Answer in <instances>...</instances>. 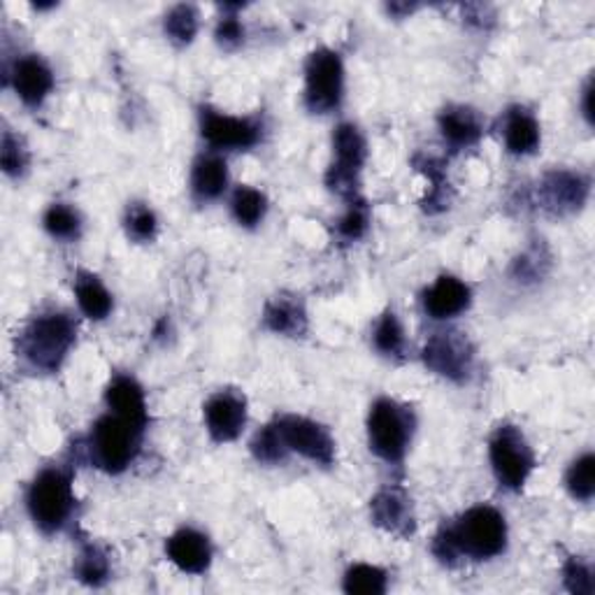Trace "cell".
Wrapping results in <instances>:
<instances>
[{
	"label": "cell",
	"instance_id": "cell-17",
	"mask_svg": "<svg viewBox=\"0 0 595 595\" xmlns=\"http://www.w3.org/2000/svg\"><path fill=\"white\" fill-rule=\"evenodd\" d=\"M470 302H472L470 286L454 275L437 277L431 289L424 291V310L433 319L458 317L460 312L468 310Z\"/></svg>",
	"mask_w": 595,
	"mask_h": 595
},
{
	"label": "cell",
	"instance_id": "cell-15",
	"mask_svg": "<svg viewBox=\"0 0 595 595\" xmlns=\"http://www.w3.org/2000/svg\"><path fill=\"white\" fill-rule=\"evenodd\" d=\"M12 86L21 103L29 107H40L54 89V73L45 59L38 54H26L14 61L10 73Z\"/></svg>",
	"mask_w": 595,
	"mask_h": 595
},
{
	"label": "cell",
	"instance_id": "cell-39",
	"mask_svg": "<svg viewBox=\"0 0 595 595\" xmlns=\"http://www.w3.org/2000/svg\"><path fill=\"white\" fill-rule=\"evenodd\" d=\"M591 98H593V82L588 79L586 89H584V117H586L588 124L593 121V105H591Z\"/></svg>",
	"mask_w": 595,
	"mask_h": 595
},
{
	"label": "cell",
	"instance_id": "cell-21",
	"mask_svg": "<svg viewBox=\"0 0 595 595\" xmlns=\"http://www.w3.org/2000/svg\"><path fill=\"white\" fill-rule=\"evenodd\" d=\"M502 136H504V147L514 157H528L540 147V124L531 109L525 107H510L504 115L502 124Z\"/></svg>",
	"mask_w": 595,
	"mask_h": 595
},
{
	"label": "cell",
	"instance_id": "cell-4",
	"mask_svg": "<svg viewBox=\"0 0 595 595\" xmlns=\"http://www.w3.org/2000/svg\"><path fill=\"white\" fill-rule=\"evenodd\" d=\"M145 431L147 426L130 422V418L115 412L100 416L92 428L89 443H86L94 466L107 475H121L138 458Z\"/></svg>",
	"mask_w": 595,
	"mask_h": 595
},
{
	"label": "cell",
	"instance_id": "cell-35",
	"mask_svg": "<svg viewBox=\"0 0 595 595\" xmlns=\"http://www.w3.org/2000/svg\"><path fill=\"white\" fill-rule=\"evenodd\" d=\"M0 161L8 178H21L29 170L31 153L19 136H14L10 128L3 130V149H0Z\"/></svg>",
	"mask_w": 595,
	"mask_h": 595
},
{
	"label": "cell",
	"instance_id": "cell-2",
	"mask_svg": "<svg viewBox=\"0 0 595 595\" xmlns=\"http://www.w3.org/2000/svg\"><path fill=\"white\" fill-rule=\"evenodd\" d=\"M77 340V323L65 312L33 317L17 338V357L38 372H56Z\"/></svg>",
	"mask_w": 595,
	"mask_h": 595
},
{
	"label": "cell",
	"instance_id": "cell-25",
	"mask_svg": "<svg viewBox=\"0 0 595 595\" xmlns=\"http://www.w3.org/2000/svg\"><path fill=\"white\" fill-rule=\"evenodd\" d=\"M372 342H374V349H378L382 357H389V359H403L405 357V349H407L405 330H403L401 319L395 317L391 310H386L380 317V321L374 323Z\"/></svg>",
	"mask_w": 595,
	"mask_h": 595
},
{
	"label": "cell",
	"instance_id": "cell-1",
	"mask_svg": "<svg viewBox=\"0 0 595 595\" xmlns=\"http://www.w3.org/2000/svg\"><path fill=\"white\" fill-rule=\"evenodd\" d=\"M507 549V521L491 504H477L451 523L439 528L433 538V556L454 567L460 559L491 561Z\"/></svg>",
	"mask_w": 595,
	"mask_h": 595
},
{
	"label": "cell",
	"instance_id": "cell-30",
	"mask_svg": "<svg viewBox=\"0 0 595 595\" xmlns=\"http://www.w3.org/2000/svg\"><path fill=\"white\" fill-rule=\"evenodd\" d=\"M163 29L172 42H178V45H191L193 38L198 35V29H201V14H198L195 6L189 3L174 6L166 14Z\"/></svg>",
	"mask_w": 595,
	"mask_h": 595
},
{
	"label": "cell",
	"instance_id": "cell-18",
	"mask_svg": "<svg viewBox=\"0 0 595 595\" xmlns=\"http://www.w3.org/2000/svg\"><path fill=\"white\" fill-rule=\"evenodd\" d=\"M439 134L447 140V145L458 151L475 147L484 136V121L472 107L466 105H449L437 117Z\"/></svg>",
	"mask_w": 595,
	"mask_h": 595
},
{
	"label": "cell",
	"instance_id": "cell-13",
	"mask_svg": "<svg viewBox=\"0 0 595 595\" xmlns=\"http://www.w3.org/2000/svg\"><path fill=\"white\" fill-rule=\"evenodd\" d=\"M205 426L214 443H233L247 426V399L235 389L216 391L205 403Z\"/></svg>",
	"mask_w": 595,
	"mask_h": 595
},
{
	"label": "cell",
	"instance_id": "cell-31",
	"mask_svg": "<svg viewBox=\"0 0 595 595\" xmlns=\"http://www.w3.org/2000/svg\"><path fill=\"white\" fill-rule=\"evenodd\" d=\"M42 224H45V231L54 240L75 242L82 235V219H79L77 210L71 208V205H65V203H54L45 212V219H42Z\"/></svg>",
	"mask_w": 595,
	"mask_h": 595
},
{
	"label": "cell",
	"instance_id": "cell-33",
	"mask_svg": "<svg viewBox=\"0 0 595 595\" xmlns=\"http://www.w3.org/2000/svg\"><path fill=\"white\" fill-rule=\"evenodd\" d=\"M565 487L570 496L580 502H591L595 493V458L591 451L572 463L565 475Z\"/></svg>",
	"mask_w": 595,
	"mask_h": 595
},
{
	"label": "cell",
	"instance_id": "cell-5",
	"mask_svg": "<svg viewBox=\"0 0 595 595\" xmlns=\"http://www.w3.org/2000/svg\"><path fill=\"white\" fill-rule=\"evenodd\" d=\"M416 418L414 412L391 399L374 401L368 414V443L370 451L389 466L405 460L412 445Z\"/></svg>",
	"mask_w": 595,
	"mask_h": 595
},
{
	"label": "cell",
	"instance_id": "cell-10",
	"mask_svg": "<svg viewBox=\"0 0 595 595\" xmlns=\"http://www.w3.org/2000/svg\"><path fill=\"white\" fill-rule=\"evenodd\" d=\"M275 424L284 437V445L289 451L317 463V466L330 468L336 463V439L330 431L312 418L298 414L277 416Z\"/></svg>",
	"mask_w": 595,
	"mask_h": 595
},
{
	"label": "cell",
	"instance_id": "cell-32",
	"mask_svg": "<svg viewBox=\"0 0 595 595\" xmlns=\"http://www.w3.org/2000/svg\"><path fill=\"white\" fill-rule=\"evenodd\" d=\"M252 454L258 463H263V466H279V463L286 460V456H289V447L284 445V437L277 428V424H268L263 426L254 439H252Z\"/></svg>",
	"mask_w": 595,
	"mask_h": 595
},
{
	"label": "cell",
	"instance_id": "cell-29",
	"mask_svg": "<svg viewBox=\"0 0 595 595\" xmlns=\"http://www.w3.org/2000/svg\"><path fill=\"white\" fill-rule=\"evenodd\" d=\"M549 266H551V258H549L546 247L544 245H531L514 258L510 275L519 284H538L549 273Z\"/></svg>",
	"mask_w": 595,
	"mask_h": 595
},
{
	"label": "cell",
	"instance_id": "cell-14",
	"mask_svg": "<svg viewBox=\"0 0 595 595\" xmlns=\"http://www.w3.org/2000/svg\"><path fill=\"white\" fill-rule=\"evenodd\" d=\"M370 519L384 533L401 540H410L416 531L412 500L401 487H384L374 493L370 500Z\"/></svg>",
	"mask_w": 595,
	"mask_h": 595
},
{
	"label": "cell",
	"instance_id": "cell-7",
	"mask_svg": "<svg viewBox=\"0 0 595 595\" xmlns=\"http://www.w3.org/2000/svg\"><path fill=\"white\" fill-rule=\"evenodd\" d=\"M333 153L336 159L326 172V187L347 201L361 198V172L368 159V142L361 128L354 124H340L333 134Z\"/></svg>",
	"mask_w": 595,
	"mask_h": 595
},
{
	"label": "cell",
	"instance_id": "cell-23",
	"mask_svg": "<svg viewBox=\"0 0 595 595\" xmlns=\"http://www.w3.org/2000/svg\"><path fill=\"white\" fill-rule=\"evenodd\" d=\"M75 296H77V305H79L82 315L94 319V321L107 319L115 307L113 294L105 289V284L94 273H84V270L77 273Z\"/></svg>",
	"mask_w": 595,
	"mask_h": 595
},
{
	"label": "cell",
	"instance_id": "cell-8",
	"mask_svg": "<svg viewBox=\"0 0 595 595\" xmlns=\"http://www.w3.org/2000/svg\"><path fill=\"white\" fill-rule=\"evenodd\" d=\"M344 96V65L338 52L317 50L305 63V107L312 115H328Z\"/></svg>",
	"mask_w": 595,
	"mask_h": 595
},
{
	"label": "cell",
	"instance_id": "cell-16",
	"mask_svg": "<svg viewBox=\"0 0 595 595\" xmlns=\"http://www.w3.org/2000/svg\"><path fill=\"white\" fill-rule=\"evenodd\" d=\"M168 559L187 575H205L212 565V544L208 535L195 528H180L166 542Z\"/></svg>",
	"mask_w": 595,
	"mask_h": 595
},
{
	"label": "cell",
	"instance_id": "cell-6",
	"mask_svg": "<svg viewBox=\"0 0 595 595\" xmlns=\"http://www.w3.org/2000/svg\"><path fill=\"white\" fill-rule=\"evenodd\" d=\"M489 458L498 484L507 491H521L535 470V454L514 424L496 428L489 443Z\"/></svg>",
	"mask_w": 595,
	"mask_h": 595
},
{
	"label": "cell",
	"instance_id": "cell-3",
	"mask_svg": "<svg viewBox=\"0 0 595 595\" xmlns=\"http://www.w3.org/2000/svg\"><path fill=\"white\" fill-rule=\"evenodd\" d=\"M75 502L73 472L61 466L42 468L26 493L31 521L45 535H54L68 525L75 514Z\"/></svg>",
	"mask_w": 595,
	"mask_h": 595
},
{
	"label": "cell",
	"instance_id": "cell-26",
	"mask_svg": "<svg viewBox=\"0 0 595 595\" xmlns=\"http://www.w3.org/2000/svg\"><path fill=\"white\" fill-rule=\"evenodd\" d=\"M386 586H389L386 572L378 565H368V563L351 565L344 572V582H342V588L349 595H382L386 593Z\"/></svg>",
	"mask_w": 595,
	"mask_h": 595
},
{
	"label": "cell",
	"instance_id": "cell-38",
	"mask_svg": "<svg viewBox=\"0 0 595 595\" xmlns=\"http://www.w3.org/2000/svg\"><path fill=\"white\" fill-rule=\"evenodd\" d=\"M216 42L224 50H237L245 42V26L235 14H224L216 24Z\"/></svg>",
	"mask_w": 595,
	"mask_h": 595
},
{
	"label": "cell",
	"instance_id": "cell-27",
	"mask_svg": "<svg viewBox=\"0 0 595 595\" xmlns=\"http://www.w3.org/2000/svg\"><path fill=\"white\" fill-rule=\"evenodd\" d=\"M416 168L422 170L428 182H431V193L426 195L424 201V210L435 214V212H443L449 208V182H447V170H445V163L437 161V159H422L418 157L416 161Z\"/></svg>",
	"mask_w": 595,
	"mask_h": 595
},
{
	"label": "cell",
	"instance_id": "cell-19",
	"mask_svg": "<svg viewBox=\"0 0 595 595\" xmlns=\"http://www.w3.org/2000/svg\"><path fill=\"white\" fill-rule=\"evenodd\" d=\"M263 326L275 336L302 338L307 333V326H310L305 302L296 296H275L266 302V310H263Z\"/></svg>",
	"mask_w": 595,
	"mask_h": 595
},
{
	"label": "cell",
	"instance_id": "cell-20",
	"mask_svg": "<svg viewBox=\"0 0 595 595\" xmlns=\"http://www.w3.org/2000/svg\"><path fill=\"white\" fill-rule=\"evenodd\" d=\"M105 403L109 412L130 418V422L140 426L149 424L145 391L134 378H128V374H117V378L109 382L105 391Z\"/></svg>",
	"mask_w": 595,
	"mask_h": 595
},
{
	"label": "cell",
	"instance_id": "cell-40",
	"mask_svg": "<svg viewBox=\"0 0 595 595\" xmlns=\"http://www.w3.org/2000/svg\"><path fill=\"white\" fill-rule=\"evenodd\" d=\"M386 10H389V14H395V17H399V19H403L407 12L412 14V12L416 10V6H407V3H391Z\"/></svg>",
	"mask_w": 595,
	"mask_h": 595
},
{
	"label": "cell",
	"instance_id": "cell-28",
	"mask_svg": "<svg viewBox=\"0 0 595 595\" xmlns=\"http://www.w3.org/2000/svg\"><path fill=\"white\" fill-rule=\"evenodd\" d=\"M233 216L237 219L240 226L245 229H254L263 222V216H266L268 210V198L266 193H261L258 189L252 187H237L233 193Z\"/></svg>",
	"mask_w": 595,
	"mask_h": 595
},
{
	"label": "cell",
	"instance_id": "cell-11",
	"mask_svg": "<svg viewBox=\"0 0 595 595\" xmlns=\"http://www.w3.org/2000/svg\"><path fill=\"white\" fill-rule=\"evenodd\" d=\"M201 136L214 149L245 151L261 142L263 126L247 117H231L214 107L201 109Z\"/></svg>",
	"mask_w": 595,
	"mask_h": 595
},
{
	"label": "cell",
	"instance_id": "cell-37",
	"mask_svg": "<svg viewBox=\"0 0 595 595\" xmlns=\"http://www.w3.org/2000/svg\"><path fill=\"white\" fill-rule=\"evenodd\" d=\"M563 582L572 595H591L595 588L591 563L580 556H570L563 565Z\"/></svg>",
	"mask_w": 595,
	"mask_h": 595
},
{
	"label": "cell",
	"instance_id": "cell-9",
	"mask_svg": "<svg viewBox=\"0 0 595 595\" xmlns=\"http://www.w3.org/2000/svg\"><path fill=\"white\" fill-rule=\"evenodd\" d=\"M426 368L454 384H466L475 370V344L460 330H437L422 351Z\"/></svg>",
	"mask_w": 595,
	"mask_h": 595
},
{
	"label": "cell",
	"instance_id": "cell-34",
	"mask_svg": "<svg viewBox=\"0 0 595 595\" xmlns=\"http://www.w3.org/2000/svg\"><path fill=\"white\" fill-rule=\"evenodd\" d=\"M126 233L136 242H151L159 233V219L147 203H134L126 210Z\"/></svg>",
	"mask_w": 595,
	"mask_h": 595
},
{
	"label": "cell",
	"instance_id": "cell-36",
	"mask_svg": "<svg viewBox=\"0 0 595 595\" xmlns=\"http://www.w3.org/2000/svg\"><path fill=\"white\" fill-rule=\"evenodd\" d=\"M368 229H370V208L363 198H354V201H349L347 214L340 219L338 235L344 242H357L368 233Z\"/></svg>",
	"mask_w": 595,
	"mask_h": 595
},
{
	"label": "cell",
	"instance_id": "cell-12",
	"mask_svg": "<svg viewBox=\"0 0 595 595\" xmlns=\"http://www.w3.org/2000/svg\"><path fill=\"white\" fill-rule=\"evenodd\" d=\"M540 203L546 212L565 216V214H575L580 212L591 193V182L586 174L577 170H567V168H556L549 170L544 178L540 180Z\"/></svg>",
	"mask_w": 595,
	"mask_h": 595
},
{
	"label": "cell",
	"instance_id": "cell-24",
	"mask_svg": "<svg viewBox=\"0 0 595 595\" xmlns=\"http://www.w3.org/2000/svg\"><path fill=\"white\" fill-rule=\"evenodd\" d=\"M109 575H113V565H109L107 551L98 544H84L75 559V577L86 586H103Z\"/></svg>",
	"mask_w": 595,
	"mask_h": 595
},
{
	"label": "cell",
	"instance_id": "cell-22",
	"mask_svg": "<svg viewBox=\"0 0 595 595\" xmlns=\"http://www.w3.org/2000/svg\"><path fill=\"white\" fill-rule=\"evenodd\" d=\"M229 187V166L216 153L198 157L191 170V191L198 201H216Z\"/></svg>",
	"mask_w": 595,
	"mask_h": 595
}]
</instances>
